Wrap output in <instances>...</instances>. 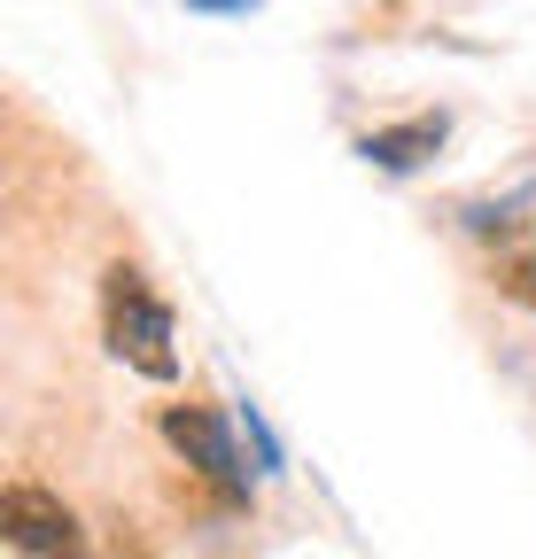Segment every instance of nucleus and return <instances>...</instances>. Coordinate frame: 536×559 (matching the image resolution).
Returning <instances> with one entry per match:
<instances>
[{
    "label": "nucleus",
    "mask_w": 536,
    "mask_h": 559,
    "mask_svg": "<svg viewBox=\"0 0 536 559\" xmlns=\"http://www.w3.org/2000/svg\"><path fill=\"white\" fill-rule=\"evenodd\" d=\"M102 334H109V358L148 373V381H171L179 373V326H171V304L148 288L141 264H109L102 272Z\"/></svg>",
    "instance_id": "f257e3e1"
},
{
    "label": "nucleus",
    "mask_w": 536,
    "mask_h": 559,
    "mask_svg": "<svg viewBox=\"0 0 536 559\" xmlns=\"http://www.w3.org/2000/svg\"><path fill=\"white\" fill-rule=\"evenodd\" d=\"M234 428H241V419H218L211 404H171V412H164V436H171V451H179L194 474H203L226 506H249V466H241Z\"/></svg>",
    "instance_id": "f03ea898"
},
{
    "label": "nucleus",
    "mask_w": 536,
    "mask_h": 559,
    "mask_svg": "<svg viewBox=\"0 0 536 559\" xmlns=\"http://www.w3.org/2000/svg\"><path fill=\"white\" fill-rule=\"evenodd\" d=\"M0 536H9L16 559H86V528L79 513L39 481H9L0 489Z\"/></svg>",
    "instance_id": "7ed1b4c3"
},
{
    "label": "nucleus",
    "mask_w": 536,
    "mask_h": 559,
    "mask_svg": "<svg viewBox=\"0 0 536 559\" xmlns=\"http://www.w3.org/2000/svg\"><path fill=\"white\" fill-rule=\"evenodd\" d=\"M451 140V117L443 109H420V117H405V124H373V132H358V156L373 164V171H420L436 148Z\"/></svg>",
    "instance_id": "20e7f679"
},
{
    "label": "nucleus",
    "mask_w": 536,
    "mask_h": 559,
    "mask_svg": "<svg viewBox=\"0 0 536 559\" xmlns=\"http://www.w3.org/2000/svg\"><path fill=\"white\" fill-rule=\"evenodd\" d=\"M490 288H498L505 304L536 311V234H521L513 249H498V257H490Z\"/></svg>",
    "instance_id": "39448f33"
},
{
    "label": "nucleus",
    "mask_w": 536,
    "mask_h": 559,
    "mask_svg": "<svg viewBox=\"0 0 536 559\" xmlns=\"http://www.w3.org/2000/svg\"><path fill=\"white\" fill-rule=\"evenodd\" d=\"M241 436H249V451H257V474H281V466H288V459H281V436L264 428L257 404H241Z\"/></svg>",
    "instance_id": "423d86ee"
},
{
    "label": "nucleus",
    "mask_w": 536,
    "mask_h": 559,
    "mask_svg": "<svg viewBox=\"0 0 536 559\" xmlns=\"http://www.w3.org/2000/svg\"><path fill=\"white\" fill-rule=\"evenodd\" d=\"M187 9H194V16H249L257 0H187Z\"/></svg>",
    "instance_id": "0eeeda50"
}]
</instances>
